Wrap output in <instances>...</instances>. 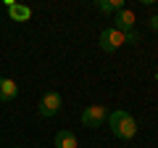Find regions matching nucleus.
Wrapping results in <instances>:
<instances>
[{
	"instance_id": "11",
	"label": "nucleus",
	"mask_w": 158,
	"mask_h": 148,
	"mask_svg": "<svg viewBox=\"0 0 158 148\" xmlns=\"http://www.w3.org/2000/svg\"><path fill=\"white\" fill-rule=\"evenodd\" d=\"M148 24H150L153 32H158V16H150V21H148Z\"/></svg>"
},
{
	"instance_id": "10",
	"label": "nucleus",
	"mask_w": 158,
	"mask_h": 148,
	"mask_svg": "<svg viewBox=\"0 0 158 148\" xmlns=\"http://www.w3.org/2000/svg\"><path fill=\"white\" fill-rule=\"evenodd\" d=\"M124 42H129V45H137V42H140V32H137V29L127 32V34H124Z\"/></svg>"
},
{
	"instance_id": "12",
	"label": "nucleus",
	"mask_w": 158,
	"mask_h": 148,
	"mask_svg": "<svg viewBox=\"0 0 158 148\" xmlns=\"http://www.w3.org/2000/svg\"><path fill=\"white\" fill-rule=\"evenodd\" d=\"M11 148H19V146H11Z\"/></svg>"
},
{
	"instance_id": "6",
	"label": "nucleus",
	"mask_w": 158,
	"mask_h": 148,
	"mask_svg": "<svg viewBox=\"0 0 158 148\" xmlns=\"http://www.w3.org/2000/svg\"><path fill=\"white\" fill-rule=\"evenodd\" d=\"M6 8H8V16H11V21H29L32 19V8L24 6V3H13V0H6Z\"/></svg>"
},
{
	"instance_id": "7",
	"label": "nucleus",
	"mask_w": 158,
	"mask_h": 148,
	"mask_svg": "<svg viewBox=\"0 0 158 148\" xmlns=\"http://www.w3.org/2000/svg\"><path fill=\"white\" fill-rule=\"evenodd\" d=\"M53 143H56V148H77L79 146L77 135H74L71 130H58L56 137H53Z\"/></svg>"
},
{
	"instance_id": "5",
	"label": "nucleus",
	"mask_w": 158,
	"mask_h": 148,
	"mask_svg": "<svg viewBox=\"0 0 158 148\" xmlns=\"http://www.w3.org/2000/svg\"><path fill=\"white\" fill-rule=\"evenodd\" d=\"M113 29H118L121 34L132 32V29H135V13H132L129 8H121V11L113 16Z\"/></svg>"
},
{
	"instance_id": "1",
	"label": "nucleus",
	"mask_w": 158,
	"mask_h": 148,
	"mask_svg": "<svg viewBox=\"0 0 158 148\" xmlns=\"http://www.w3.org/2000/svg\"><path fill=\"white\" fill-rule=\"evenodd\" d=\"M108 122H111V132L118 137V140H132L137 135V119L124 111V108H116L108 114Z\"/></svg>"
},
{
	"instance_id": "3",
	"label": "nucleus",
	"mask_w": 158,
	"mask_h": 148,
	"mask_svg": "<svg viewBox=\"0 0 158 148\" xmlns=\"http://www.w3.org/2000/svg\"><path fill=\"white\" fill-rule=\"evenodd\" d=\"M108 122V108L106 106H87L85 111H82V124L85 127H92V130H95V127H103Z\"/></svg>"
},
{
	"instance_id": "4",
	"label": "nucleus",
	"mask_w": 158,
	"mask_h": 148,
	"mask_svg": "<svg viewBox=\"0 0 158 148\" xmlns=\"http://www.w3.org/2000/svg\"><path fill=\"white\" fill-rule=\"evenodd\" d=\"M100 50H106V53H113V50H118V48L124 45V34L118 32V29H113V27H108V29H103L100 32Z\"/></svg>"
},
{
	"instance_id": "8",
	"label": "nucleus",
	"mask_w": 158,
	"mask_h": 148,
	"mask_svg": "<svg viewBox=\"0 0 158 148\" xmlns=\"http://www.w3.org/2000/svg\"><path fill=\"white\" fill-rule=\"evenodd\" d=\"M19 95V85L13 80H8V77H0V101H13V98Z\"/></svg>"
},
{
	"instance_id": "9",
	"label": "nucleus",
	"mask_w": 158,
	"mask_h": 148,
	"mask_svg": "<svg viewBox=\"0 0 158 148\" xmlns=\"http://www.w3.org/2000/svg\"><path fill=\"white\" fill-rule=\"evenodd\" d=\"M95 6L100 8L103 13H113V16H116V13L124 8V0H98Z\"/></svg>"
},
{
	"instance_id": "2",
	"label": "nucleus",
	"mask_w": 158,
	"mask_h": 148,
	"mask_svg": "<svg viewBox=\"0 0 158 148\" xmlns=\"http://www.w3.org/2000/svg\"><path fill=\"white\" fill-rule=\"evenodd\" d=\"M61 106H63V98H61V93L50 90V93H45V95L40 98L37 114H40V116H45V119H50V116H56L58 111H61Z\"/></svg>"
}]
</instances>
